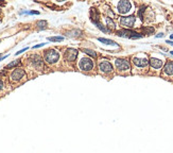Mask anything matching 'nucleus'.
<instances>
[{"label":"nucleus","mask_w":173,"mask_h":153,"mask_svg":"<svg viewBox=\"0 0 173 153\" xmlns=\"http://www.w3.org/2000/svg\"><path fill=\"white\" fill-rule=\"evenodd\" d=\"M45 61L48 64H53L59 61V53L57 50L55 49H49L47 51H45Z\"/></svg>","instance_id":"f257e3e1"},{"label":"nucleus","mask_w":173,"mask_h":153,"mask_svg":"<svg viewBox=\"0 0 173 153\" xmlns=\"http://www.w3.org/2000/svg\"><path fill=\"white\" fill-rule=\"evenodd\" d=\"M79 67L80 69L83 71H89L94 67V62L89 58H82L79 62Z\"/></svg>","instance_id":"f03ea898"},{"label":"nucleus","mask_w":173,"mask_h":153,"mask_svg":"<svg viewBox=\"0 0 173 153\" xmlns=\"http://www.w3.org/2000/svg\"><path fill=\"white\" fill-rule=\"evenodd\" d=\"M117 34L121 37H128V38H141L142 35L137 33L135 31H131V30H120L117 32Z\"/></svg>","instance_id":"7ed1b4c3"},{"label":"nucleus","mask_w":173,"mask_h":153,"mask_svg":"<svg viewBox=\"0 0 173 153\" xmlns=\"http://www.w3.org/2000/svg\"><path fill=\"white\" fill-rule=\"evenodd\" d=\"M115 65H116V68L120 71H126L131 68V65L128 61L126 60H122V59H117L115 61Z\"/></svg>","instance_id":"20e7f679"},{"label":"nucleus","mask_w":173,"mask_h":153,"mask_svg":"<svg viewBox=\"0 0 173 153\" xmlns=\"http://www.w3.org/2000/svg\"><path fill=\"white\" fill-rule=\"evenodd\" d=\"M131 7L132 4L130 1H120L119 3H118V12L120 13V14H125V13H128V11L131 10Z\"/></svg>","instance_id":"39448f33"},{"label":"nucleus","mask_w":173,"mask_h":153,"mask_svg":"<svg viewBox=\"0 0 173 153\" xmlns=\"http://www.w3.org/2000/svg\"><path fill=\"white\" fill-rule=\"evenodd\" d=\"M136 18L134 16H128V17H121L120 19V24L124 27H128V28H132L134 24H135Z\"/></svg>","instance_id":"423d86ee"},{"label":"nucleus","mask_w":173,"mask_h":153,"mask_svg":"<svg viewBox=\"0 0 173 153\" xmlns=\"http://www.w3.org/2000/svg\"><path fill=\"white\" fill-rule=\"evenodd\" d=\"M31 63L36 69H43V68H44V63H43L42 59H41L39 56H32Z\"/></svg>","instance_id":"0eeeda50"},{"label":"nucleus","mask_w":173,"mask_h":153,"mask_svg":"<svg viewBox=\"0 0 173 153\" xmlns=\"http://www.w3.org/2000/svg\"><path fill=\"white\" fill-rule=\"evenodd\" d=\"M76 56H78V51H76V49H72V48H69L66 50V53H65V58L67 61H69V62H73V61H76Z\"/></svg>","instance_id":"6e6552de"},{"label":"nucleus","mask_w":173,"mask_h":153,"mask_svg":"<svg viewBox=\"0 0 173 153\" xmlns=\"http://www.w3.org/2000/svg\"><path fill=\"white\" fill-rule=\"evenodd\" d=\"M24 76V71L21 68H16V69L11 73V79L13 81H19Z\"/></svg>","instance_id":"1a4fd4ad"},{"label":"nucleus","mask_w":173,"mask_h":153,"mask_svg":"<svg viewBox=\"0 0 173 153\" xmlns=\"http://www.w3.org/2000/svg\"><path fill=\"white\" fill-rule=\"evenodd\" d=\"M99 69L102 71V72H111L113 70V66L112 64L107 61H102V62L99 64Z\"/></svg>","instance_id":"9d476101"},{"label":"nucleus","mask_w":173,"mask_h":153,"mask_svg":"<svg viewBox=\"0 0 173 153\" xmlns=\"http://www.w3.org/2000/svg\"><path fill=\"white\" fill-rule=\"evenodd\" d=\"M133 62H134V64H135L136 66L138 67H145L149 64V61L147 59H139V58H134Z\"/></svg>","instance_id":"9b49d317"},{"label":"nucleus","mask_w":173,"mask_h":153,"mask_svg":"<svg viewBox=\"0 0 173 153\" xmlns=\"http://www.w3.org/2000/svg\"><path fill=\"white\" fill-rule=\"evenodd\" d=\"M150 64H151V66L153 68H155V69H159V68H162L163 66V61L159 59H155V58H152V59L150 60Z\"/></svg>","instance_id":"f8f14e48"},{"label":"nucleus","mask_w":173,"mask_h":153,"mask_svg":"<svg viewBox=\"0 0 173 153\" xmlns=\"http://www.w3.org/2000/svg\"><path fill=\"white\" fill-rule=\"evenodd\" d=\"M164 72L168 74V76H172L173 74V62H168L165 65V68H164Z\"/></svg>","instance_id":"ddd939ff"},{"label":"nucleus","mask_w":173,"mask_h":153,"mask_svg":"<svg viewBox=\"0 0 173 153\" xmlns=\"http://www.w3.org/2000/svg\"><path fill=\"white\" fill-rule=\"evenodd\" d=\"M90 18L94 24H97L98 20H99V13L96 9H90Z\"/></svg>","instance_id":"4468645a"},{"label":"nucleus","mask_w":173,"mask_h":153,"mask_svg":"<svg viewBox=\"0 0 173 153\" xmlns=\"http://www.w3.org/2000/svg\"><path fill=\"white\" fill-rule=\"evenodd\" d=\"M105 21H106V24H107V27L109 29H115L116 28V24H115L114 20L109 17H106L105 18Z\"/></svg>","instance_id":"2eb2a0df"},{"label":"nucleus","mask_w":173,"mask_h":153,"mask_svg":"<svg viewBox=\"0 0 173 153\" xmlns=\"http://www.w3.org/2000/svg\"><path fill=\"white\" fill-rule=\"evenodd\" d=\"M101 43H104V44H106V45H113V46H117V44L114 42V41H112V39H106V38H98Z\"/></svg>","instance_id":"dca6fc26"},{"label":"nucleus","mask_w":173,"mask_h":153,"mask_svg":"<svg viewBox=\"0 0 173 153\" xmlns=\"http://www.w3.org/2000/svg\"><path fill=\"white\" fill-rule=\"evenodd\" d=\"M19 64H20V60H15V61H13V62H11L10 64H7L5 68H7V69H10V68H13V67L19 65Z\"/></svg>","instance_id":"f3484780"},{"label":"nucleus","mask_w":173,"mask_h":153,"mask_svg":"<svg viewBox=\"0 0 173 153\" xmlns=\"http://www.w3.org/2000/svg\"><path fill=\"white\" fill-rule=\"evenodd\" d=\"M36 24H37V27L39 30H44V29H46V27H47V21L41 20V21H38Z\"/></svg>","instance_id":"a211bd4d"},{"label":"nucleus","mask_w":173,"mask_h":153,"mask_svg":"<svg viewBox=\"0 0 173 153\" xmlns=\"http://www.w3.org/2000/svg\"><path fill=\"white\" fill-rule=\"evenodd\" d=\"M84 52H86L88 56H90L91 58H97V53L93 51V50H90V49H83Z\"/></svg>","instance_id":"6ab92c4d"},{"label":"nucleus","mask_w":173,"mask_h":153,"mask_svg":"<svg viewBox=\"0 0 173 153\" xmlns=\"http://www.w3.org/2000/svg\"><path fill=\"white\" fill-rule=\"evenodd\" d=\"M48 41L50 42H62L64 41V37L63 36H55V37H49Z\"/></svg>","instance_id":"aec40b11"},{"label":"nucleus","mask_w":173,"mask_h":153,"mask_svg":"<svg viewBox=\"0 0 173 153\" xmlns=\"http://www.w3.org/2000/svg\"><path fill=\"white\" fill-rule=\"evenodd\" d=\"M95 24L97 26L98 28L100 29L101 31H103L104 33H108V32H109V30H108V29H106V28H104V26H103V24H101L100 22H97V24Z\"/></svg>","instance_id":"412c9836"},{"label":"nucleus","mask_w":173,"mask_h":153,"mask_svg":"<svg viewBox=\"0 0 173 153\" xmlns=\"http://www.w3.org/2000/svg\"><path fill=\"white\" fill-rule=\"evenodd\" d=\"M145 34H152V33H154V29L153 28H150V29H145Z\"/></svg>","instance_id":"4be33fe9"},{"label":"nucleus","mask_w":173,"mask_h":153,"mask_svg":"<svg viewBox=\"0 0 173 153\" xmlns=\"http://www.w3.org/2000/svg\"><path fill=\"white\" fill-rule=\"evenodd\" d=\"M26 50H28V47H26V48H24V49H21V50H19L18 52H16V56H18V54H20V53H22V52H24Z\"/></svg>","instance_id":"5701e85b"},{"label":"nucleus","mask_w":173,"mask_h":153,"mask_svg":"<svg viewBox=\"0 0 173 153\" xmlns=\"http://www.w3.org/2000/svg\"><path fill=\"white\" fill-rule=\"evenodd\" d=\"M28 14H32V15H38L39 12L38 11H31V12H28Z\"/></svg>","instance_id":"b1692460"},{"label":"nucleus","mask_w":173,"mask_h":153,"mask_svg":"<svg viewBox=\"0 0 173 153\" xmlns=\"http://www.w3.org/2000/svg\"><path fill=\"white\" fill-rule=\"evenodd\" d=\"M143 11H145V7H142V9H140V11H139V16L141 17V19H142V12H143Z\"/></svg>","instance_id":"393cba45"},{"label":"nucleus","mask_w":173,"mask_h":153,"mask_svg":"<svg viewBox=\"0 0 173 153\" xmlns=\"http://www.w3.org/2000/svg\"><path fill=\"white\" fill-rule=\"evenodd\" d=\"M44 45H45V44H39V45H36V46L33 47V49H37V48H39V47H43Z\"/></svg>","instance_id":"a878e982"},{"label":"nucleus","mask_w":173,"mask_h":153,"mask_svg":"<svg viewBox=\"0 0 173 153\" xmlns=\"http://www.w3.org/2000/svg\"><path fill=\"white\" fill-rule=\"evenodd\" d=\"M3 88V83H2V81H0V91Z\"/></svg>","instance_id":"bb28decb"},{"label":"nucleus","mask_w":173,"mask_h":153,"mask_svg":"<svg viewBox=\"0 0 173 153\" xmlns=\"http://www.w3.org/2000/svg\"><path fill=\"white\" fill-rule=\"evenodd\" d=\"M163 36H164V34H163V33H159V34H157V35H156V37H157V38H158V37H163Z\"/></svg>","instance_id":"cd10ccee"},{"label":"nucleus","mask_w":173,"mask_h":153,"mask_svg":"<svg viewBox=\"0 0 173 153\" xmlns=\"http://www.w3.org/2000/svg\"><path fill=\"white\" fill-rule=\"evenodd\" d=\"M7 56H2V58H0V62L2 61V60H4V59H7Z\"/></svg>","instance_id":"c85d7f7f"},{"label":"nucleus","mask_w":173,"mask_h":153,"mask_svg":"<svg viewBox=\"0 0 173 153\" xmlns=\"http://www.w3.org/2000/svg\"><path fill=\"white\" fill-rule=\"evenodd\" d=\"M167 44H170V45L173 46V42H171V41H167Z\"/></svg>","instance_id":"c756f323"},{"label":"nucleus","mask_w":173,"mask_h":153,"mask_svg":"<svg viewBox=\"0 0 173 153\" xmlns=\"http://www.w3.org/2000/svg\"><path fill=\"white\" fill-rule=\"evenodd\" d=\"M170 37H171V38L173 39V34H172V35H170Z\"/></svg>","instance_id":"7c9ffc66"},{"label":"nucleus","mask_w":173,"mask_h":153,"mask_svg":"<svg viewBox=\"0 0 173 153\" xmlns=\"http://www.w3.org/2000/svg\"><path fill=\"white\" fill-rule=\"evenodd\" d=\"M171 54H172V56H173V51H171Z\"/></svg>","instance_id":"2f4dec72"}]
</instances>
